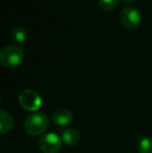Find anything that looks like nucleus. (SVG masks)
<instances>
[{
	"mask_svg": "<svg viewBox=\"0 0 152 153\" xmlns=\"http://www.w3.org/2000/svg\"><path fill=\"white\" fill-rule=\"evenodd\" d=\"M48 125V116L42 111H35L26 117L24 121V129L30 137H38L47 130Z\"/></svg>",
	"mask_w": 152,
	"mask_h": 153,
	"instance_id": "1",
	"label": "nucleus"
},
{
	"mask_svg": "<svg viewBox=\"0 0 152 153\" xmlns=\"http://www.w3.org/2000/svg\"><path fill=\"white\" fill-rule=\"evenodd\" d=\"M24 59V51L16 45L5 46L0 51V62L6 68H16Z\"/></svg>",
	"mask_w": 152,
	"mask_h": 153,
	"instance_id": "2",
	"label": "nucleus"
},
{
	"mask_svg": "<svg viewBox=\"0 0 152 153\" xmlns=\"http://www.w3.org/2000/svg\"><path fill=\"white\" fill-rule=\"evenodd\" d=\"M19 103L26 111L35 113L42 105V98L33 90H24L19 94Z\"/></svg>",
	"mask_w": 152,
	"mask_h": 153,
	"instance_id": "3",
	"label": "nucleus"
},
{
	"mask_svg": "<svg viewBox=\"0 0 152 153\" xmlns=\"http://www.w3.org/2000/svg\"><path fill=\"white\" fill-rule=\"evenodd\" d=\"M120 20L122 24L128 29H136L141 25L142 17L136 8L131 6H126L122 10L120 14Z\"/></svg>",
	"mask_w": 152,
	"mask_h": 153,
	"instance_id": "4",
	"label": "nucleus"
},
{
	"mask_svg": "<svg viewBox=\"0 0 152 153\" xmlns=\"http://www.w3.org/2000/svg\"><path fill=\"white\" fill-rule=\"evenodd\" d=\"M39 148L44 153H57L62 148V140L56 133H46L39 141Z\"/></svg>",
	"mask_w": 152,
	"mask_h": 153,
	"instance_id": "5",
	"label": "nucleus"
},
{
	"mask_svg": "<svg viewBox=\"0 0 152 153\" xmlns=\"http://www.w3.org/2000/svg\"><path fill=\"white\" fill-rule=\"evenodd\" d=\"M73 120V114L67 108H59L53 113L52 121L59 126H66Z\"/></svg>",
	"mask_w": 152,
	"mask_h": 153,
	"instance_id": "6",
	"label": "nucleus"
},
{
	"mask_svg": "<svg viewBox=\"0 0 152 153\" xmlns=\"http://www.w3.org/2000/svg\"><path fill=\"white\" fill-rule=\"evenodd\" d=\"M14 127V119L12 115L5 111H0V132L1 134H5L10 131Z\"/></svg>",
	"mask_w": 152,
	"mask_h": 153,
	"instance_id": "7",
	"label": "nucleus"
},
{
	"mask_svg": "<svg viewBox=\"0 0 152 153\" xmlns=\"http://www.w3.org/2000/svg\"><path fill=\"white\" fill-rule=\"evenodd\" d=\"M80 140V133L74 128H68L63 132V142L68 146H75Z\"/></svg>",
	"mask_w": 152,
	"mask_h": 153,
	"instance_id": "8",
	"label": "nucleus"
},
{
	"mask_svg": "<svg viewBox=\"0 0 152 153\" xmlns=\"http://www.w3.org/2000/svg\"><path fill=\"white\" fill-rule=\"evenodd\" d=\"M12 38L19 44H24L27 41V32L23 27H15L12 30Z\"/></svg>",
	"mask_w": 152,
	"mask_h": 153,
	"instance_id": "9",
	"label": "nucleus"
},
{
	"mask_svg": "<svg viewBox=\"0 0 152 153\" xmlns=\"http://www.w3.org/2000/svg\"><path fill=\"white\" fill-rule=\"evenodd\" d=\"M140 153H152V137H144L141 140L139 145Z\"/></svg>",
	"mask_w": 152,
	"mask_h": 153,
	"instance_id": "10",
	"label": "nucleus"
},
{
	"mask_svg": "<svg viewBox=\"0 0 152 153\" xmlns=\"http://www.w3.org/2000/svg\"><path fill=\"white\" fill-rule=\"evenodd\" d=\"M120 0H99L98 4H99L100 8L103 10H113L119 4Z\"/></svg>",
	"mask_w": 152,
	"mask_h": 153,
	"instance_id": "11",
	"label": "nucleus"
},
{
	"mask_svg": "<svg viewBox=\"0 0 152 153\" xmlns=\"http://www.w3.org/2000/svg\"><path fill=\"white\" fill-rule=\"evenodd\" d=\"M121 1L126 2V3H129V2H132V1H134V0H121Z\"/></svg>",
	"mask_w": 152,
	"mask_h": 153,
	"instance_id": "12",
	"label": "nucleus"
}]
</instances>
